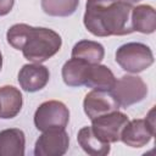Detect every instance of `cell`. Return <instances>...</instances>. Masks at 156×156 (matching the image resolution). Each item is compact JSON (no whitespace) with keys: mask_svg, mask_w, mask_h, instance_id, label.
I'll return each mask as SVG.
<instances>
[{"mask_svg":"<svg viewBox=\"0 0 156 156\" xmlns=\"http://www.w3.org/2000/svg\"><path fill=\"white\" fill-rule=\"evenodd\" d=\"M132 10L126 0H87L83 22L95 37L127 35L134 32Z\"/></svg>","mask_w":156,"mask_h":156,"instance_id":"1","label":"cell"},{"mask_svg":"<svg viewBox=\"0 0 156 156\" xmlns=\"http://www.w3.org/2000/svg\"><path fill=\"white\" fill-rule=\"evenodd\" d=\"M6 39L12 48L22 51L24 58L35 63L52 57L62 45V39L55 30L26 23L11 26L6 33Z\"/></svg>","mask_w":156,"mask_h":156,"instance_id":"2","label":"cell"},{"mask_svg":"<svg viewBox=\"0 0 156 156\" xmlns=\"http://www.w3.org/2000/svg\"><path fill=\"white\" fill-rule=\"evenodd\" d=\"M116 62L129 73H139L154 63V54L143 43H127L117 49Z\"/></svg>","mask_w":156,"mask_h":156,"instance_id":"3","label":"cell"},{"mask_svg":"<svg viewBox=\"0 0 156 156\" xmlns=\"http://www.w3.org/2000/svg\"><path fill=\"white\" fill-rule=\"evenodd\" d=\"M68 121V107L57 100H49L40 104L34 113V124L40 132L50 129H65Z\"/></svg>","mask_w":156,"mask_h":156,"instance_id":"4","label":"cell"},{"mask_svg":"<svg viewBox=\"0 0 156 156\" xmlns=\"http://www.w3.org/2000/svg\"><path fill=\"white\" fill-rule=\"evenodd\" d=\"M110 93L119 107L127 108L146 98L147 85L140 77L126 74L116 80Z\"/></svg>","mask_w":156,"mask_h":156,"instance_id":"5","label":"cell"},{"mask_svg":"<svg viewBox=\"0 0 156 156\" xmlns=\"http://www.w3.org/2000/svg\"><path fill=\"white\" fill-rule=\"evenodd\" d=\"M128 121V117L117 110L91 119V129L102 141L117 143L121 140V133Z\"/></svg>","mask_w":156,"mask_h":156,"instance_id":"6","label":"cell"},{"mask_svg":"<svg viewBox=\"0 0 156 156\" xmlns=\"http://www.w3.org/2000/svg\"><path fill=\"white\" fill-rule=\"evenodd\" d=\"M69 146V136L65 129H50L43 132L34 146L35 156H62Z\"/></svg>","mask_w":156,"mask_h":156,"instance_id":"7","label":"cell"},{"mask_svg":"<svg viewBox=\"0 0 156 156\" xmlns=\"http://www.w3.org/2000/svg\"><path fill=\"white\" fill-rule=\"evenodd\" d=\"M83 108L85 115L90 119H94L99 116L117 111L119 106L110 91L93 89L85 95L83 101Z\"/></svg>","mask_w":156,"mask_h":156,"instance_id":"8","label":"cell"},{"mask_svg":"<svg viewBox=\"0 0 156 156\" xmlns=\"http://www.w3.org/2000/svg\"><path fill=\"white\" fill-rule=\"evenodd\" d=\"M155 135V128L146 119H132L124 126L121 133V140L130 147H143Z\"/></svg>","mask_w":156,"mask_h":156,"instance_id":"9","label":"cell"},{"mask_svg":"<svg viewBox=\"0 0 156 156\" xmlns=\"http://www.w3.org/2000/svg\"><path fill=\"white\" fill-rule=\"evenodd\" d=\"M50 79L49 69L40 63L23 65L18 72V83L24 91L34 93L41 90Z\"/></svg>","mask_w":156,"mask_h":156,"instance_id":"10","label":"cell"},{"mask_svg":"<svg viewBox=\"0 0 156 156\" xmlns=\"http://www.w3.org/2000/svg\"><path fill=\"white\" fill-rule=\"evenodd\" d=\"M116 80L117 79H116L115 74L107 66H104L100 63H94V65L88 66L84 85L88 88H91L94 90L110 91L113 88Z\"/></svg>","mask_w":156,"mask_h":156,"instance_id":"11","label":"cell"},{"mask_svg":"<svg viewBox=\"0 0 156 156\" xmlns=\"http://www.w3.org/2000/svg\"><path fill=\"white\" fill-rule=\"evenodd\" d=\"M23 105L21 91L13 85H4L0 88V118L9 119L16 117Z\"/></svg>","mask_w":156,"mask_h":156,"instance_id":"12","label":"cell"},{"mask_svg":"<svg viewBox=\"0 0 156 156\" xmlns=\"http://www.w3.org/2000/svg\"><path fill=\"white\" fill-rule=\"evenodd\" d=\"M26 146L24 133L18 128L0 132V156H23Z\"/></svg>","mask_w":156,"mask_h":156,"instance_id":"13","label":"cell"},{"mask_svg":"<svg viewBox=\"0 0 156 156\" xmlns=\"http://www.w3.org/2000/svg\"><path fill=\"white\" fill-rule=\"evenodd\" d=\"M132 26L134 32L151 34L156 29V12L150 5H138L132 10Z\"/></svg>","mask_w":156,"mask_h":156,"instance_id":"14","label":"cell"},{"mask_svg":"<svg viewBox=\"0 0 156 156\" xmlns=\"http://www.w3.org/2000/svg\"><path fill=\"white\" fill-rule=\"evenodd\" d=\"M77 140L80 147L91 156H105L110 152V144L99 139L91 127H83L77 134Z\"/></svg>","mask_w":156,"mask_h":156,"instance_id":"15","label":"cell"},{"mask_svg":"<svg viewBox=\"0 0 156 156\" xmlns=\"http://www.w3.org/2000/svg\"><path fill=\"white\" fill-rule=\"evenodd\" d=\"M105 56V49L104 46L93 40H80L74 44L72 49V57L82 60L87 63H100Z\"/></svg>","mask_w":156,"mask_h":156,"instance_id":"16","label":"cell"},{"mask_svg":"<svg viewBox=\"0 0 156 156\" xmlns=\"http://www.w3.org/2000/svg\"><path fill=\"white\" fill-rule=\"evenodd\" d=\"M91 63H87L78 58H71L65 62L62 67V78L66 85L68 87H82L85 82V74L88 66Z\"/></svg>","mask_w":156,"mask_h":156,"instance_id":"17","label":"cell"},{"mask_svg":"<svg viewBox=\"0 0 156 156\" xmlns=\"http://www.w3.org/2000/svg\"><path fill=\"white\" fill-rule=\"evenodd\" d=\"M79 5V0H41L43 11L54 17H68L73 15Z\"/></svg>","mask_w":156,"mask_h":156,"instance_id":"18","label":"cell"},{"mask_svg":"<svg viewBox=\"0 0 156 156\" xmlns=\"http://www.w3.org/2000/svg\"><path fill=\"white\" fill-rule=\"evenodd\" d=\"M15 0H0V16L7 15L13 7Z\"/></svg>","mask_w":156,"mask_h":156,"instance_id":"19","label":"cell"},{"mask_svg":"<svg viewBox=\"0 0 156 156\" xmlns=\"http://www.w3.org/2000/svg\"><path fill=\"white\" fill-rule=\"evenodd\" d=\"M1 67H2V55L0 52V71H1Z\"/></svg>","mask_w":156,"mask_h":156,"instance_id":"20","label":"cell"},{"mask_svg":"<svg viewBox=\"0 0 156 156\" xmlns=\"http://www.w3.org/2000/svg\"><path fill=\"white\" fill-rule=\"evenodd\" d=\"M126 1H128V2L133 4V2H138V1H140V0H126Z\"/></svg>","mask_w":156,"mask_h":156,"instance_id":"21","label":"cell"}]
</instances>
